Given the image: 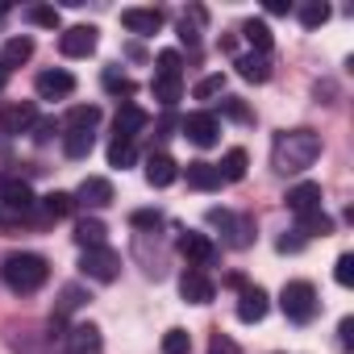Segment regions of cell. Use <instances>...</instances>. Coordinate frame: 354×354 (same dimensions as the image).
<instances>
[{"label":"cell","mask_w":354,"mask_h":354,"mask_svg":"<svg viewBox=\"0 0 354 354\" xmlns=\"http://www.w3.org/2000/svg\"><path fill=\"white\" fill-rule=\"evenodd\" d=\"M154 75L184 80V59H180V50H158V67H154Z\"/></svg>","instance_id":"32"},{"label":"cell","mask_w":354,"mask_h":354,"mask_svg":"<svg viewBox=\"0 0 354 354\" xmlns=\"http://www.w3.org/2000/svg\"><path fill=\"white\" fill-rule=\"evenodd\" d=\"M59 50H63L67 59H88V55L96 50V30H92V26H71V30H63V34H59Z\"/></svg>","instance_id":"9"},{"label":"cell","mask_w":354,"mask_h":354,"mask_svg":"<svg viewBox=\"0 0 354 354\" xmlns=\"http://www.w3.org/2000/svg\"><path fill=\"white\" fill-rule=\"evenodd\" d=\"M296 17H300L304 30H321V26L329 21V5H325V0H308V5L296 9Z\"/></svg>","instance_id":"29"},{"label":"cell","mask_w":354,"mask_h":354,"mask_svg":"<svg viewBox=\"0 0 354 354\" xmlns=\"http://www.w3.org/2000/svg\"><path fill=\"white\" fill-rule=\"evenodd\" d=\"M71 209H75L71 192H50V196H42V213H46V221H59V217H67Z\"/></svg>","instance_id":"31"},{"label":"cell","mask_w":354,"mask_h":354,"mask_svg":"<svg viewBox=\"0 0 354 354\" xmlns=\"http://www.w3.org/2000/svg\"><path fill=\"white\" fill-rule=\"evenodd\" d=\"M92 142H96L92 133L67 129V133H63V154H67V158H88V154H92Z\"/></svg>","instance_id":"28"},{"label":"cell","mask_w":354,"mask_h":354,"mask_svg":"<svg viewBox=\"0 0 354 354\" xmlns=\"http://www.w3.org/2000/svg\"><path fill=\"white\" fill-rule=\"evenodd\" d=\"M154 100L162 104V109H175V100L184 96V80H167V75H154Z\"/></svg>","instance_id":"27"},{"label":"cell","mask_w":354,"mask_h":354,"mask_svg":"<svg viewBox=\"0 0 354 354\" xmlns=\"http://www.w3.org/2000/svg\"><path fill=\"white\" fill-rule=\"evenodd\" d=\"M288 209L300 217V213H313V209H321V184H313V180H304V184H296V188H288Z\"/></svg>","instance_id":"18"},{"label":"cell","mask_w":354,"mask_h":354,"mask_svg":"<svg viewBox=\"0 0 354 354\" xmlns=\"http://www.w3.org/2000/svg\"><path fill=\"white\" fill-rule=\"evenodd\" d=\"M71 201L84 205V209H104V205H113V184L104 180V175H88Z\"/></svg>","instance_id":"13"},{"label":"cell","mask_w":354,"mask_h":354,"mask_svg":"<svg viewBox=\"0 0 354 354\" xmlns=\"http://www.w3.org/2000/svg\"><path fill=\"white\" fill-rule=\"evenodd\" d=\"M337 333H342V346H350V342H354V321L346 317V321L337 325Z\"/></svg>","instance_id":"43"},{"label":"cell","mask_w":354,"mask_h":354,"mask_svg":"<svg viewBox=\"0 0 354 354\" xmlns=\"http://www.w3.org/2000/svg\"><path fill=\"white\" fill-rule=\"evenodd\" d=\"M242 38L254 46V55H267V50H271V30H267V21H254V17H250V21L242 26Z\"/></svg>","instance_id":"30"},{"label":"cell","mask_w":354,"mask_h":354,"mask_svg":"<svg viewBox=\"0 0 354 354\" xmlns=\"http://www.w3.org/2000/svg\"><path fill=\"white\" fill-rule=\"evenodd\" d=\"M146 125H150V117H146L138 104H121V113H117V138L133 142V138H138Z\"/></svg>","instance_id":"21"},{"label":"cell","mask_w":354,"mask_h":354,"mask_svg":"<svg viewBox=\"0 0 354 354\" xmlns=\"http://www.w3.org/2000/svg\"><path fill=\"white\" fill-rule=\"evenodd\" d=\"M34 88H38L42 100H67V96L75 92V75L63 71V67H55V71H42V75L34 80Z\"/></svg>","instance_id":"10"},{"label":"cell","mask_w":354,"mask_h":354,"mask_svg":"<svg viewBox=\"0 0 354 354\" xmlns=\"http://www.w3.org/2000/svg\"><path fill=\"white\" fill-rule=\"evenodd\" d=\"M321 158V133L313 129H283L271 142V167L279 175H300Z\"/></svg>","instance_id":"1"},{"label":"cell","mask_w":354,"mask_h":354,"mask_svg":"<svg viewBox=\"0 0 354 354\" xmlns=\"http://www.w3.org/2000/svg\"><path fill=\"white\" fill-rule=\"evenodd\" d=\"M180 296H184L188 304H209V300L217 296V288H213L209 271H196V267H188V271L180 275Z\"/></svg>","instance_id":"11"},{"label":"cell","mask_w":354,"mask_h":354,"mask_svg":"<svg viewBox=\"0 0 354 354\" xmlns=\"http://www.w3.org/2000/svg\"><path fill=\"white\" fill-rule=\"evenodd\" d=\"M133 158H138V146L125 142V138H113V146H109V167H133Z\"/></svg>","instance_id":"33"},{"label":"cell","mask_w":354,"mask_h":354,"mask_svg":"<svg viewBox=\"0 0 354 354\" xmlns=\"http://www.w3.org/2000/svg\"><path fill=\"white\" fill-rule=\"evenodd\" d=\"M80 271L88 279H96V283H113L121 275V254L113 246H92V250L80 254Z\"/></svg>","instance_id":"4"},{"label":"cell","mask_w":354,"mask_h":354,"mask_svg":"<svg viewBox=\"0 0 354 354\" xmlns=\"http://www.w3.org/2000/svg\"><path fill=\"white\" fill-rule=\"evenodd\" d=\"M34 59V38H9L5 42V50H0V67L5 71H13V67H21V63H30Z\"/></svg>","instance_id":"22"},{"label":"cell","mask_w":354,"mask_h":354,"mask_svg":"<svg viewBox=\"0 0 354 354\" xmlns=\"http://www.w3.org/2000/svg\"><path fill=\"white\" fill-rule=\"evenodd\" d=\"M246 167H250V158H246V150H242V146L225 150V158L217 162V175H221V184H238V180H246Z\"/></svg>","instance_id":"20"},{"label":"cell","mask_w":354,"mask_h":354,"mask_svg":"<svg viewBox=\"0 0 354 354\" xmlns=\"http://www.w3.org/2000/svg\"><path fill=\"white\" fill-rule=\"evenodd\" d=\"M209 354H238V342L230 337V333H213V342H209Z\"/></svg>","instance_id":"40"},{"label":"cell","mask_w":354,"mask_h":354,"mask_svg":"<svg viewBox=\"0 0 354 354\" xmlns=\"http://www.w3.org/2000/svg\"><path fill=\"white\" fill-rule=\"evenodd\" d=\"M63 346H67V354H100L104 337H100V329L92 321H80V325H71L63 333Z\"/></svg>","instance_id":"7"},{"label":"cell","mask_w":354,"mask_h":354,"mask_svg":"<svg viewBox=\"0 0 354 354\" xmlns=\"http://www.w3.org/2000/svg\"><path fill=\"white\" fill-rule=\"evenodd\" d=\"M209 221H213V225H221V234H225V242H230L234 250H246V246L254 242V217H238V213L213 209V213H209Z\"/></svg>","instance_id":"5"},{"label":"cell","mask_w":354,"mask_h":354,"mask_svg":"<svg viewBox=\"0 0 354 354\" xmlns=\"http://www.w3.org/2000/svg\"><path fill=\"white\" fill-rule=\"evenodd\" d=\"M296 221H300V230H296V234H304V238H329V234H333V221H329L321 209H313V213H300Z\"/></svg>","instance_id":"25"},{"label":"cell","mask_w":354,"mask_h":354,"mask_svg":"<svg viewBox=\"0 0 354 354\" xmlns=\"http://www.w3.org/2000/svg\"><path fill=\"white\" fill-rule=\"evenodd\" d=\"M333 279H337L342 288H350V283H354V254H337V267H333Z\"/></svg>","instance_id":"39"},{"label":"cell","mask_w":354,"mask_h":354,"mask_svg":"<svg viewBox=\"0 0 354 354\" xmlns=\"http://www.w3.org/2000/svg\"><path fill=\"white\" fill-rule=\"evenodd\" d=\"M104 88H109L113 96H125V100L133 96V84H129V80H125L117 67H109V71H104Z\"/></svg>","instance_id":"36"},{"label":"cell","mask_w":354,"mask_h":354,"mask_svg":"<svg viewBox=\"0 0 354 354\" xmlns=\"http://www.w3.org/2000/svg\"><path fill=\"white\" fill-rule=\"evenodd\" d=\"M304 246V238H279V250L288 254V250H300Z\"/></svg>","instance_id":"44"},{"label":"cell","mask_w":354,"mask_h":354,"mask_svg":"<svg viewBox=\"0 0 354 354\" xmlns=\"http://www.w3.org/2000/svg\"><path fill=\"white\" fill-rule=\"evenodd\" d=\"M234 67H238L242 80H250V84H267V80H271V59H267V55H254V50H250V55H242Z\"/></svg>","instance_id":"23"},{"label":"cell","mask_w":354,"mask_h":354,"mask_svg":"<svg viewBox=\"0 0 354 354\" xmlns=\"http://www.w3.org/2000/svg\"><path fill=\"white\" fill-rule=\"evenodd\" d=\"M0 279H5L9 292H17V296H34V292L50 279V263H46L42 254L13 250L5 263H0Z\"/></svg>","instance_id":"2"},{"label":"cell","mask_w":354,"mask_h":354,"mask_svg":"<svg viewBox=\"0 0 354 354\" xmlns=\"http://www.w3.org/2000/svg\"><path fill=\"white\" fill-rule=\"evenodd\" d=\"M0 201H5L9 213H34V205H38V196L30 192V184H17V180L0 184Z\"/></svg>","instance_id":"16"},{"label":"cell","mask_w":354,"mask_h":354,"mask_svg":"<svg viewBox=\"0 0 354 354\" xmlns=\"http://www.w3.org/2000/svg\"><path fill=\"white\" fill-rule=\"evenodd\" d=\"M129 225H133V230H150V234H154V230L162 225V213H154V209H138V213L129 217Z\"/></svg>","instance_id":"38"},{"label":"cell","mask_w":354,"mask_h":354,"mask_svg":"<svg viewBox=\"0 0 354 354\" xmlns=\"http://www.w3.org/2000/svg\"><path fill=\"white\" fill-rule=\"evenodd\" d=\"M188 350H192L188 329H167L162 333V354H188Z\"/></svg>","instance_id":"35"},{"label":"cell","mask_w":354,"mask_h":354,"mask_svg":"<svg viewBox=\"0 0 354 354\" xmlns=\"http://www.w3.org/2000/svg\"><path fill=\"white\" fill-rule=\"evenodd\" d=\"M180 129H184V138H188V142H196V146H217L221 121H217L213 113H192V117H184V121H180Z\"/></svg>","instance_id":"8"},{"label":"cell","mask_w":354,"mask_h":354,"mask_svg":"<svg viewBox=\"0 0 354 354\" xmlns=\"http://www.w3.org/2000/svg\"><path fill=\"white\" fill-rule=\"evenodd\" d=\"M34 129V104H5L0 109V133H30Z\"/></svg>","instance_id":"15"},{"label":"cell","mask_w":354,"mask_h":354,"mask_svg":"<svg viewBox=\"0 0 354 354\" xmlns=\"http://www.w3.org/2000/svg\"><path fill=\"white\" fill-rule=\"evenodd\" d=\"M317 288L308 283V279H288L283 283V292H279V308H283V317L288 321H296V325H304V321H313L317 317Z\"/></svg>","instance_id":"3"},{"label":"cell","mask_w":354,"mask_h":354,"mask_svg":"<svg viewBox=\"0 0 354 354\" xmlns=\"http://www.w3.org/2000/svg\"><path fill=\"white\" fill-rule=\"evenodd\" d=\"M121 26L129 30V34H158L162 30V13L158 9H121Z\"/></svg>","instance_id":"14"},{"label":"cell","mask_w":354,"mask_h":354,"mask_svg":"<svg viewBox=\"0 0 354 354\" xmlns=\"http://www.w3.org/2000/svg\"><path fill=\"white\" fill-rule=\"evenodd\" d=\"M104 221H96V217H80L75 221V242L84 246V250H92V246H104Z\"/></svg>","instance_id":"24"},{"label":"cell","mask_w":354,"mask_h":354,"mask_svg":"<svg viewBox=\"0 0 354 354\" xmlns=\"http://www.w3.org/2000/svg\"><path fill=\"white\" fill-rule=\"evenodd\" d=\"M5 84H9V71H5V67H0V92H5Z\"/></svg>","instance_id":"45"},{"label":"cell","mask_w":354,"mask_h":354,"mask_svg":"<svg viewBox=\"0 0 354 354\" xmlns=\"http://www.w3.org/2000/svg\"><path fill=\"white\" fill-rule=\"evenodd\" d=\"M26 21H30V26H42V30H59V9L34 5V9H26Z\"/></svg>","instance_id":"34"},{"label":"cell","mask_w":354,"mask_h":354,"mask_svg":"<svg viewBox=\"0 0 354 354\" xmlns=\"http://www.w3.org/2000/svg\"><path fill=\"white\" fill-rule=\"evenodd\" d=\"M175 175H180V167H175V158L171 154H150L146 158V184L150 188H167V184H175Z\"/></svg>","instance_id":"17"},{"label":"cell","mask_w":354,"mask_h":354,"mask_svg":"<svg viewBox=\"0 0 354 354\" xmlns=\"http://www.w3.org/2000/svg\"><path fill=\"white\" fill-rule=\"evenodd\" d=\"M267 308H271V296H267L259 283H246V288H242V296H238V321L254 325V321H263V317H267Z\"/></svg>","instance_id":"12"},{"label":"cell","mask_w":354,"mask_h":354,"mask_svg":"<svg viewBox=\"0 0 354 354\" xmlns=\"http://www.w3.org/2000/svg\"><path fill=\"white\" fill-rule=\"evenodd\" d=\"M221 92H225V75H205L192 96H196V100H213V96H221Z\"/></svg>","instance_id":"37"},{"label":"cell","mask_w":354,"mask_h":354,"mask_svg":"<svg viewBox=\"0 0 354 354\" xmlns=\"http://www.w3.org/2000/svg\"><path fill=\"white\" fill-rule=\"evenodd\" d=\"M63 125H67V129H84V133H92V129L100 125V109H96V104H75V109L67 113Z\"/></svg>","instance_id":"26"},{"label":"cell","mask_w":354,"mask_h":354,"mask_svg":"<svg viewBox=\"0 0 354 354\" xmlns=\"http://www.w3.org/2000/svg\"><path fill=\"white\" fill-rule=\"evenodd\" d=\"M180 254L188 259V267L205 271V267L217 263V242H213L209 234H184V238H180Z\"/></svg>","instance_id":"6"},{"label":"cell","mask_w":354,"mask_h":354,"mask_svg":"<svg viewBox=\"0 0 354 354\" xmlns=\"http://www.w3.org/2000/svg\"><path fill=\"white\" fill-rule=\"evenodd\" d=\"M225 113H230V117H238V121H250V113H246V104H242V100H234V96L225 100Z\"/></svg>","instance_id":"42"},{"label":"cell","mask_w":354,"mask_h":354,"mask_svg":"<svg viewBox=\"0 0 354 354\" xmlns=\"http://www.w3.org/2000/svg\"><path fill=\"white\" fill-rule=\"evenodd\" d=\"M55 129H59L55 121H34V142H50V138H55Z\"/></svg>","instance_id":"41"},{"label":"cell","mask_w":354,"mask_h":354,"mask_svg":"<svg viewBox=\"0 0 354 354\" xmlns=\"http://www.w3.org/2000/svg\"><path fill=\"white\" fill-rule=\"evenodd\" d=\"M188 188H196V192H217L221 188V175H217V167L213 162H205V158H196V162H188Z\"/></svg>","instance_id":"19"}]
</instances>
